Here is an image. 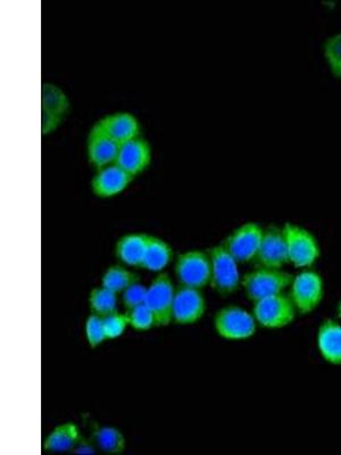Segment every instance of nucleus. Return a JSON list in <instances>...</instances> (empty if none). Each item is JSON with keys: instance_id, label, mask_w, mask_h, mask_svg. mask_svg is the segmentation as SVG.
I'll return each mask as SVG.
<instances>
[{"instance_id": "obj_1", "label": "nucleus", "mask_w": 341, "mask_h": 455, "mask_svg": "<svg viewBox=\"0 0 341 455\" xmlns=\"http://www.w3.org/2000/svg\"><path fill=\"white\" fill-rule=\"evenodd\" d=\"M207 253L210 261V287L222 298L234 294L242 286L237 259L223 243L210 247Z\"/></svg>"}, {"instance_id": "obj_2", "label": "nucleus", "mask_w": 341, "mask_h": 455, "mask_svg": "<svg viewBox=\"0 0 341 455\" xmlns=\"http://www.w3.org/2000/svg\"><path fill=\"white\" fill-rule=\"evenodd\" d=\"M294 275L282 269L255 267L242 278V287L246 298L255 303L258 300L282 294L290 287Z\"/></svg>"}, {"instance_id": "obj_3", "label": "nucleus", "mask_w": 341, "mask_h": 455, "mask_svg": "<svg viewBox=\"0 0 341 455\" xmlns=\"http://www.w3.org/2000/svg\"><path fill=\"white\" fill-rule=\"evenodd\" d=\"M326 288L318 271L303 269L294 275L289 287V298L299 315H312L323 302Z\"/></svg>"}, {"instance_id": "obj_4", "label": "nucleus", "mask_w": 341, "mask_h": 455, "mask_svg": "<svg viewBox=\"0 0 341 455\" xmlns=\"http://www.w3.org/2000/svg\"><path fill=\"white\" fill-rule=\"evenodd\" d=\"M282 230L289 263L297 269H311L321 256L318 239L306 228L295 223H286Z\"/></svg>"}, {"instance_id": "obj_5", "label": "nucleus", "mask_w": 341, "mask_h": 455, "mask_svg": "<svg viewBox=\"0 0 341 455\" xmlns=\"http://www.w3.org/2000/svg\"><path fill=\"white\" fill-rule=\"evenodd\" d=\"M214 329L221 339L231 341L250 339L258 331V323L253 313L241 307L227 306L220 308L214 316Z\"/></svg>"}, {"instance_id": "obj_6", "label": "nucleus", "mask_w": 341, "mask_h": 455, "mask_svg": "<svg viewBox=\"0 0 341 455\" xmlns=\"http://www.w3.org/2000/svg\"><path fill=\"white\" fill-rule=\"evenodd\" d=\"M253 315L258 326L280 331L295 323L298 313L289 295L278 294L254 303Z\"/></svg>"}, {"instance_id": "obj_7", "label": "nucleus", "mask_w": 341, "mask_h": 455, "mask_svg": "<svg viewBox=\"0 0 341 455\" xmlns=\"http://www.w3.org/2000/svg\"><path fill=\"white\" fill-rule=\"evenodd\" d=\"M174 274L180 286L202 290L210 283V261L207 251L190 250L178 254Z\"/></svg>"}, {"instance_id": "obj_8", "label": "nucleus", "mask_w": 341, "mask_h": 455, "mask_svg": "<svg viewBox=\"0 0 341 455\" xmlns=\"http://www.w3.org/2000/svg\"><path fill=\"white\" fill-rule=\"evenodd\" d=\"M176 288L169 275L158 274L147 288L145 304L153 312L156 327H165L172 323V310Z\"/></svg>"}, {"instance_id": "obj_9", "label": "nucleus", "mask_w": 341, "mask_h": 455, "mask_svg": "<svg viewBox=\"0 0 341 455\" xmlns=\"http://www.w3.org/2000/svg\"><path fill=\"white\" fill-rule=\"evenodd\" d=\"M71 109V101L62 88L44 83L42 92V129L44 135L54 132Z\"/></svg>"}, {"instance_id": "obj_10", "label": "nucleus", "mask_w": 341, "mask_h": 455, "mask_svg": "<svg viewBox=\"0 0 341 455\" xmlns=\"http://www.w3.org/2000/svg\"><path fill=\"white\" fill-rule=\"evenodd\" d=\"M263 228L256 222H246L235 228L223 245L239 263L254 261L261 246Z\"/></svg>"}, {"instance_id": "obj_11", "label": "nucleus", "mask_w": 341, "mask_h": 455, "mask_svg": "<svg viewBox=\"0 0 341 455\" xmlns=\"http://www.w3.org/2000/svg\"><path fill=\"white\" fill-rule=\"evenodd\" d=\"M207 310V303L202 290L180 286L174 296L172 321L180 326L199 323Z\"/></svg>"}, {"instance_id": "obj_12", "label": "nucleus", "mask_w": 341, "mask_h": 455, "mask_svg": "<svg viewBox=\"0 0 341 455\" xmlns=\"http://www.w3.org/2000/svg\"><path fill=\"white\" fill-rule=\"evenodd\" d=\"M253 262L255 267L267 269H282L284 264L289 263L282 228L269 226L264 229L261 246Z\"/></svg>"}, {"instance_id": "obj_13", "label": "nucleus", "mask_w": 341, "mask_h": 455, "mask_svg": "<svg viewBox=\"0 0 341 455\" xmlns=\"http://www.w3.org/2000/svg\"><path fill=\"white\" fill-rule=\"evenodd\" d=\"M152 160V145L140 135L120 145L115 164L136 177L148 169Z\"/></svg>"}, {"instance_id": "obj_14", "label": "nucleus", "mask_w": 341, "mask_h": 455, "mask_svg": "<svg viewBox=\"0 0 341 455\" xmlns=\"http://www.w3.org/2000/svg\"><path fill=\"white\" fill-rule=\"evenodd\" d=\"M135 177L116 164L97 170L91 179V190L95 196L111 198L128 188Z\"/></svg>"}, {"instance_id": "obj_15", "label": "nucleus", "mask_w": 341, "mask_h": 455, "mask_svg": "<svg viewBox=\"0 0 341 455\" xmlns=\"http://www.w3.org/2000/svg\"><path fill=\"white\" fill-rule=\"evenodd\" d=\"M95 124L120 145L141 135L139 120L135 114L127 111L107 114L97 120Z\"/></svg>"}, {"instance_id": "obj_16", "label": "nucleus", "mask_w": 341, "mask_h": 455, "mask_svg": "<svg viewBox=\"0 0 341 455\" xmlns=\"http://www.w3.org/2000/svg\"><path fill=\"white\" fill-rule=\"evenodd\" d=\"M120 144L93 124L87 136V157L89 164L99 170L115 164Z\"/></svg>"}, {"instance_id": "obj_17", "label": "nucleus", "mask_w": 341, "mask_h": 455, "mask_svg": "<svg viewBox=\"0 0 341 455\" xmlns=\"http://www.w3.org/2000/svg\"><path fill=\"white\" fill-rule=\"evenodd\" d=\"M316 345L321 357L334 367H341V323L327 318L320 323Z\"/></svg>"}, {"instance_id": "obj_18", "label": "nucleus", "mask_w": 341, "mask_h": 455, "mask_svg": "<svg viewBox=\"0 0 341 455\" xmlns=\"http://www.w3.org/2000/svg\"><path fill=\"white\" fill-rule=\"evenodd\" d=\"M147 234L131 233L122 235L115 245L116 259L122 264L133 267H141L144 259Z\"/></svg>"}, {"instance_id": "obj_19", "label": "nucleus", "mask_w": 341, "mask_h": 455, "mask_svg": "<svg viewBox=\"0 0 341 455\" xmlns=\"http://www.w3.org/2000/svg\"><path fill=\"white\" fill-rule=\"evenodd\" d=\"M83 440L78 426L73 422H65L55 427L48 435L44 442V450L46 452H73Z\"/></svg>"}, {"instance_id": "obj_20", "label": "nucleus", "mask_w": 341, "mask_h": 455, "mask_svg": "<svg viewBox=\"0 0 341 455\" xmlns=\"http://www.w3.org/2000/svg\"><path fill=\"white\" fill-rule=\"evenodd\" d=\"M173 256V250L169 243L157 235H148L141 267L148 271L161 272L172 262Z\"/></svg>"}, {"instance_id": "obj_21", "label": "nucleus", "mask_w": 341, "mask_h": 455, "mask_svg": "<svg viewBox=\"0 0 341 455\" xmlns=\"http://www.w3.org/2000/svg\"><path fill=\"white\" fill-rule=\"evenodd\" d=\"M91 442L96 449L108 454H121L127 449V440L119 429L112 426H104L92 422Z\"/></svg>"}, {"instance_id": "obj_22", "label": "nucleus", "mask_w": 341, "mask_h": 455, "mask_svg": "<svg viewBox=\"0 0 341 455\" xmlns=\"http://www.w3.org/2000/svg\"><path fill=\"white\" fill-rule=\"evenodd\" d=\"M139 283V277L127 267L115 264L107 267L101 277V286L107 288V290L115 292V294H122L130 286Z\"/></svg>"}, {"instance_id": "obj_23", "label": "nucleus", "mask_w": 341, "mask_h": 455, "mask_svg": "<svg viewBox=\"0 0 341 455\" xmlns=\"http://www.w3.org/2000/svg\"><path fill=\"white\" fill-rule=\"evenodd\" d=\"M89 308L93 315L104 316L117 312V294L103 286L93 288L89 294Z\"/></svg>"}, {"instance_id": "obj_24", "label": "nucleus", "mask_w": 341, "mask_h": 455, "mask_svg": "<svg viewBox=\"0 0 341 455\" xmlns=\"http://www.w3.org/2000/svg\"><path fill=\"white\" fill-rule=\"evenodd\" d=\"M128 316L129 324L137 331H148L156 327L155 316L146 304L130 308L125 312Z\"/></svg>"}, {"instance_id": "obj_25", "label": "nucleus", "mask_w": 341, "mask_h": 455, "mask_svg": "<svg viewBox=\"0 0 341 455\" xmlns=\"http://www.w3.org/2000/svg\"><path fill=\"white\" fill-rule=\"evenodd\" d=\"M324 59L336 76H341V32L329 36L323 44Z\"/></svg>"}, {"instance_id": "obj_26", "label": "nucleus", "mask_w": 341, "mask_h": 455, "mask_svg": "<svg viewBox=\"0 0 341 455\" xmlns=\"http://www.w3.org/2000/svg\"><path fill=\"white\" fill-rule=\"evenodd\" d=\"M85 339L91 348H97L99 345L107 340V331H105L104 321L101 316L93 315L88 316L84 326Z\"/></svg>"}, {"instance_id": "obj_27", "label": "nucleus", "mask_w": 341, "mask_h": 455, "mask_svg": "<svg viewBox=\"0 0 341 455\" xmlns=\"http://www.w3.org/2000/svg\"><path fill=\"white\" fill-rule=\"evenodd\" d=\"M103 321L107 339H119L130 326L127 315H122L119 311L104 316Z\"/></svg>"}, {"instance_id": "obj_28", "label": "nucleus", "mask_w": 341, "mask_h": 455, "mask_svg": "<svg viewBox=\"0 0 341 455\" xmlns=\"http://www.w3.org/2000/svg\"><path fill=\"white\" fill-rule=\"evenodd\" d=\"M146 294H147V288L137 283L122 292V303L127 310L139 307L145 304Z\"/></svg>"}, {"instance_id": "obj_29", "label": "nucleus", "mask_w": 341, "mask_h": 455, "mask_svg": "<svg viewBox=\"0 0 341 455\" xmlns=\"http://www.w3.org/2000/svg\"><path fill=\"white\" fill-rule=\"evenodd\" d=\"M73 453L78 454H92L96 453V446L93 445L92 442L81 441L76 449L73 451Z\"/></svg>"}, {"instance_id": "obj_30", "label": "nucleus", "mask_w": 341, "mask_h": 455, "mask_svg": "<svg viewBox=\"0 0 341 455\" xmlns=\"http://www.w3.org/2000/svg\"><path fill=\"white\" fill-rule=\"evenodd\" d=\"M337 315H338V319L341 321V300L338 304V307H337Z\"/></svg>"}, {"instance_id": "obj_31", "label": "nucleus", "mask_w": 341, "mask_h": 455, "mask_svg": "<svg viewBox=\"0 0 341 455\" xmlns=\"http://www.w3.org/2000/svg\"><path fill=\"white\" fill-rule=\"evenodd\" d=\"M340 79H341V76H340Z\"/></svg>"}]
</instances>
